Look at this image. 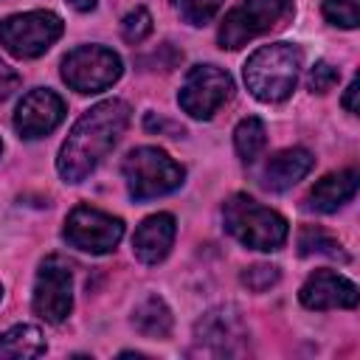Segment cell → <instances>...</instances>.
Instances as JSON below:
<instances>
[{"mask_svg":"<svg viewBox=\"0 0 360 360\" xmlns=\"http://www.w3.org/2000/svg\"><path fill=\"white\" fill-rule=\"evenodd\" d=\"M129 104L121 98H107L82 112V118L73 124L70 135L65 138L56 169L65 183H82L104 158L107 152L118 143L129 124Z\"/></svg>","mask_w":360,"mask_h":360,"instance_id":"obj_1","label":"cell"},{"mask_svg":"<svg viewBox=\"0 0 360 360\" xmlns=\"http://www.w3.org/2000/svg\"><path fill=\"white\" fill-rule=\"evenodd\" d=\"M304 68V53L295 42H270L253 51L245 62L248 90L267 104L290 98Z\"/></svg>","mask_w":360,"mask_h":360,"instance_id":"obj_2","label":"cell"},{"mask_svg":"<svg viewBox=\"0 0 360 360\" xmlns=\"http://www.w3.org/2000/svg\"><path fill=\"white\" fill-rule=\"evenodd\" d=\"M225 231L250 250H278L287 242V219L248 194H231L222 205Z\"/></svg>","mask_w":360,"mask_h":360,"instance_id":"obj_3","label":"cell"},{"mask_svg":"<svg viewBox=\"0 0 360 360\" xmlns=\"http://www.w3.org/2000/svg\"><path fill=\"white\" fill-rule=\"evenodd\" d=\"M127 191L132 200L163 197L183 186L186 169L158 146H138L121 163Z\"/></svg>","mask_w":360,"mask_h":360,"instance_id":"obj_4","label":"cell"},{"mask_svg":"<svg viewBox=\"0 0 360 360\" xmlns=\"http://www.w3.org/2000/svg\"><path fill=\"white\" fill-rule=\"evenodd\" d=\"M292 0H239L219 25V45L228 51L242 48L245 42L284 25L292 17Z\"/></svg>","mask_w":360,"mask_h":360,"instance_id":"obj_5","label":"cell"},{"mask_svg":"<svg viewBox=\"0 0 360 360\" xmlns=\"http://www.w3.org/2000/svg\"><path fill=\"white\" fill-rule=\"evenodd\" d=\"M62 17L45 8L11 14L0 20V45L17 59H37L62 37Z\"/></svg>","mask_w":360,"mask_h":360,"instance_id":"obj_6","label":"cell"},{"mask_svg":"<svg viewBox=\"0 0 360 360\" xmlns=\"http://www.w3.org/2000/svg\"><path fill=\"white\" fill-rule=\"evenodd\" d=\"M250 332L242 312L231 304L208 309L194 323V354L208 357H239L248 352Z\"/></svg>","mask_w":360,"mask_h":360,"instance_id":"obj_7","label":"cell"},{"mask_svg":"<svg viewBox=\"0 0 360 360\" xmlns=\"http://www.w3.org/2000/svg\"><path fill=\"white\" fill-rule=\"evenodd\" d=\"M124 73L121 56L104 45H79L62 59V79L76 93H101Z\"/></svg>","mask_w":360,"mask_h":360,"instance_id":"obj_8","label":"cell"},{"mask_svg":"<svg viewBox=\"0 0 360 360\" xmlns=\"http://www.w3.org/2000/svg\"><path fill=\"white\" fill-rule=\"evenodd\" d=\"M231 96H233V79L228 70H222L217 65H194L183 79V87L177 93V104L191 118L205 121Z\"/></svg>","mask_w":360,"mask_h":360,"instance_id":"obj_9","label":"cell"},{"mask_svg":"<svg viewBox=\"0 0 360 360\" xmlns=\"http://www.w3.org/2000/svg\"><path fill=\"white\" fill-rule=\"evenodd\" d=\"M65 242L84 253H110L124 236V222L93 205H76L65 219Z\"/></svg>","mask_w":360,"mask_h":360,"instance_id":"obj_10","label":"cell"},{"mask_svg":"<svg viewBox=\"0 0 360 360\" xmlns=\"http://www.w3.org/2000/svg\"><path fill=\"white\" fill-rule=\"evenodd\" d=\"M70 307H73L70 264H65L59 256H48L37 270L31 309L48 323H62L70 315Z\"/></svg>","mask_w":360,"mask_h":360,"instance_id":"obj_11","label":"cell"},{"mask_svg":"<svg viewBox=\"0 0 360 360\" xmlns=\"http://www.w3.org/2000/svg\"><path fill=\"white\" fill-rule=\"evenodd\" d=\"M65 112H68V107H65L59 93L48 90V87H37V90L25 93L22 101L17 104V110H14V129L25 141H37V138L53 132L62 124Z\"/></svg>","mask_w":360,"mask_h":360,"instance_id":"obj_12","label":"cell"},{"mask_svg":"<svg viewBox=\"0 0 360 360\" xmlns=\"http://www.w3.org/2000/svg\"><path fill=\"white\" fill-rule=\"evenodd\" d=\"M307 309H354L360 301L357 284L335 270H315L298 292Z\"/></svg>","mask_w":360,"mask_h":360,"instance_id":"obj_13","label":"cell"},{"mask_svg":"<svg viewBox=\"0 0 360 360\" xmlns=\"http://www.w3.org/2000/svg\"><path fill=\"white\" fill-rule=\"evenodd\" d=\"M174 233H177V225H174V217L172 214H166V211L152 214V217H146L135 228L132 253L143 264H158V262H163L169 256L172 242H174Z\"/></svg>","mask_w":360,"mask_h":360,"instance_id":"obj_14","label":"cell"},{"mask_svg":"<svg viewBox=\"0 0 360 360\" xmlns=\"http://www.w3.org/2000/svg\"><path fill=\"white\" fill-rule=\"evenodd\" d=\"M312 166H315V158H312L309 149H304V146L281 149V152H276L264 163V169H262V186L270 188V191H287L298 180H304Z\"/></svg>","mask_w":360,"mask_h":360,"instance_id":"obj_15","label":"cell"},{"mask_svg":"<svg viewBox=\"0 0 360 360\" xmlns=\"http://www.w3.org/2000/svg\"><path fill=\"white\" fill-rule=\"evenodd\" d=\"M357 183H360V174L354 169H343V172H332L321 177L307 194V211L335 214L357 194Z\"/></svg>","mask_w":360,"mask_h":360,"instance_id":"obj_16","label":"cell"},{"mask_svg":"<svg viewBox=\"0 0 360 360\" xmlns=\"http://www.w3.org/2000/svg\"><path fill=\"white\" fill-rule=\"evenodd\" d=\"M172 323H174L172 309H169V304H166L160 295H146V298L132 309V326H135V332H141L143 338L163 340V338H169Z\"/></svg>","mask_w":360,"mask_h":360,"instance_id":"obj_17","label":"cell"},{"mask_svg":"<svg viewBox=\"0 0 360 360\" xmlns=\"http://www.w3.org/2000/svg\"><path fill=\"white\" fill-rule=\"evenodd\" d=\"M0 354L6 357H39L45 354V338L31 323H17L0 335Z\"/></svg>","mask_w":360,"mask_h":360,"instance_id":"obj_18","label":"cell"},{"mask_svg":"<svg viewBox=\"0 0 360 360\" xmlns=\"http://www.w3.org/2000/svg\"><path fill=\"white\" fill-rule=\"evenodd\" d=\"M233 146H236V155L245 160V163H253L264 146H267V129H264V121L256 118V115H248L236 124L233 129Z\"/></svg>","mask_w":360,"mask_h":360,"instance_id":"obj_19","label":"cell"},{"mask_svg":"<svg viewBox=\"0 0 360 360\" xmlns=\"http://www.w3.org/2000/svg\"><path fill=\"white\" fill-rule=\"evenodd\" d=\"M298 253L301 256H312V253L315 256H332V259H340V262L349 259L343 245L332 233L318 228V225H304L301 228V233H298Z\"/></svg>","mask_w":360,"mask_h":360,"instance_id":"obj_20","label":"cell"},{"mask_svg":"<svg viewBox=\"0 0 360 360\" xmlns=\"http://www.w3.org/2000/svg\"><path fill=\"white\" fill-rule=\"evenodd\" d=\"M172 3L188 25H205L219 14L225 0H172Z\"/></svg>","mask_w":360,"mask_h":360,"instance_id":"obj_21","label":"cell"},{"mask_svg":"<svg viewBox=\"0 0 360 360\" xmlns=\"http://www.w3.org/2000/svg\"><path fill=\"white\" fill-rule=\"evenodd\" d=\"M323 17L340 28L360 25V0H323Z\"/></svg>","mask_w":360,"mask_h":360,"instance_id":"obj_22","label":"cell"},{"mask_svg":"<svg viewBox=\"0 0 360 360\" xmlns=\"http://www.w3.org/2000/svg\"><path fill=\"white\" fill-rule=\"evenodd\" d=\"M149 34H152V14H149L143 6L132 8V11L121 20V37H124L129 45L143 42Z\"/></svg>","mask_w":360,"mask_h":360,"instance_id":"obj_23","label":"cell"},{"mask_svg":"<svg viewBox=\"0 0 360 360\" xmlns=\"http://www.w3.org/2000/svg\"><path fill=\"white\" fill-rule=\"evenodd\" d=\"M278 267L276 264H253V267H245V273H242V284L248 287V290H253V292H264V290H270L276 281H278Z\"/></svg>","mask_w":360,"mask_h":360,"instance_id":"obj_24","label":"cell"},{"mask_svg":"<svg viewBox=\"0 0 360 360\" xmlns=\"http://www.w3.org/2000/svg\"><path fill=\"white\" fill-rule=\"evenodd\" d=\"M338 79H340V70L335 68V65H329V62H315V68L309 70V90H315V93H326V90H332L335 84H338Z\"/></svg>","mask_w":360,"mask_h":360,"instance_id":"obj_25","label":"cell"},{"mask_svg":"<svg viewBox=\"0 0 360 360\" xmlns=\"http://www.w3.org/2000/svg\"><path fill=\"white\" fill-rule=\"evenodd\" d=\"M17 87H20V76H17V70H14V68H8V65L0 59V101H3V98H8Z\"/></svg>","mask_w":360,"mask_h":360,"instance_id":"obj_26","label":"cell"},{"mask_svg":"<svg viewBox=\"0 0 360 360\" xmlns=\"http://www.w3.org/2000/svg\"><path fill=\"white\" fill-rule=\"evenodd\" d=\"M357 93H360V82L357 79H352L349 82V87H346V93H343V107H346V112H357Z\"/></svg>","mask_w":360,"mask_h":360,"instance_id":"obj_27","label":"cell"},{"mask_svg":"<svg viewBox=\"0 0 360 360\" xmlns=\"http://www.w3.org/2000/svg\"><path fill=\"white\" fill-rule=\"evenodd\" d=\"M68 3H70L76 11H90V8H96L98 0H68Z\"/></svg>","mask_w":360,"mask_h":360,"instance_id":"obj_28","label":"cell"},{"mask_svg":"<svg viewBox=\"0 0 360 360\" xmlns=\"http://www.w3.org/2000/svg\"><path fill=\"white\" fill-rule=\"evenodd\" d=\"M0 298H3V284H0Z\"/></svg>","mask_w":360,"mask_h":360,"instance_id":"obj_29","label":"cell"},{"mask_svg":"<svg viewBox=\"0 0 360 360\" xmlns=\"http://www.w3.org/2000/svg\"><path fill=\"white\" fill-rule=\"evenodd\" d=\"M0 152H3V141H0Z\"/></svg>","mask_w":360,"mask_h":360,"instance_id":"obj_30","label":"cell"}]
</instances>
